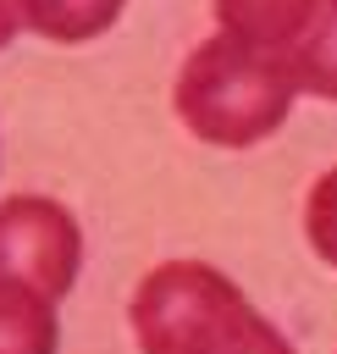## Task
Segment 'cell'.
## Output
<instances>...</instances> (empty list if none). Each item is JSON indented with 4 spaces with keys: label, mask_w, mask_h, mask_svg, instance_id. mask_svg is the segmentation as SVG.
Here are the masks:
<instances>
[{
    "label": "cell",
    "mask_w": 337,
    "mask_h": 354,
    "mask_svg": "<svg viewBox=\"0 0 337 354\" xmlns=\"http://www.w3.org/2000/svg\"><path fill=\"white\" fill-rule=\"evenodd\" d=\"M133 332L144 354H293L287 337L199 260H171L144 277L133 293Z\"/></svg>",
    "instance_id": "6da1fadb"
},
{
    "label": "cell",
    "mask_w": 337,
    "mask_h": 354,
    "mask_svg": "<svg viewBox=\"0 0 337 354\" xmlns=\"http://www.w3.org/2000/svg\"><path fill=\"white\" fill-rule=\"evenodd\" d=\"M287 100H293V77L282 72V61L232 33L199 44L177 77V116L210 144L265 138L271 127H282Z\"/></svg>",
    "instance_id": "7a4b0ae2"
},
{
    "label": "cell",
    "mask_w": 337,
    "mask_h": 354,
    "mask_svg": "<svg viewBox=\"0 0 337 354\" xmlns=\"http://www.w3.org/2000/svg\"><path fill=\"white\" fill-rule=\"evenodd\" d=\"M77 260H83V238L61 205L28 194L0 205V277H17L44 299H61L77 277Z\"/></svg>",
    "instance_id": "3957f363"
},
{
    "label": "cell",
    "mask_w": 337,
    "mask_h": 354,
    "mask_svg": "<svg viewBox=\"0 0 337 354\" xmlns=\"http://www.w3.org/2000/svg\"><path fill=\"white\" fill-rule=\"evenodd\" d=\"M315 6H320V0H215L221 33L254 44V50H265V55H276V61L298 44V33L309 28Z\"/></svg>",
    "instance_id": "277c9868"
},
{
    "label": "cell",
    "mask_w": 337,
    "mask_h": 354,
    "mask_svg": "<svg viewBox=\"0 0 337 354\" xmlns=\"http://www.w3.org/2000/svg\"><path fill=\"white\" fill-rule=\"evenodd\" d=\"M282 72L293 77V88L337 100V0H320L309 28L298 33V44L282 55Z\"/></svg>",
    "instance_id": "5b68a950"
},
{
    "label": "cell",
    "mask_w": 337,
    "mask_h": 354,
    "mask_svg": "<svg viewBox=\"0 0 337 354\" xmlns=\"http://www.w3.org/2000/svg\"><path fill=\"white\" fill-rule=\"evenodd\" d=\"M55 299L0 277V354H55Z\"/></svg>",
    "instance_id": "8992f818"
},
{
    "label": "cell",
    "mask_w": 337,
    "mask_h": 354,
    "mask_svg": "<svg viewBox=\"0 0 337 354\" xmlns=\"http://www.w3.org/2000/svg\"><path fill=\"white\" fill-rule=\"evenodd\" d=\"M22 22L55 44H83L94 33H105L122 11V0H17Z\"/></svg>",
    "instance_id": "52a82bcc"
},
{
    "label": "cell",
    "mask_w": 337,
    "mask_h": 354,
    "mask_svg": "<svg viewBox=\"0 0 337 354\" xmlns=\"http://www.w3.org/2000/svg\"><path fill=\"white\" fill-rule=\"evenodd\" d=\"M304 227H309V243H315V254L337 266V166H331V171L315 183V194H309V210H304Z\"/></svg>",
    "instance_id": "ba28073f"
},
{
    "label": "cell",
    "mask_w": 337,
    "mask_h": 354,
    "mask_svg": "<svg viewBox=\"0 0 337 354\" xmlns=\"http://www.w3.org/2000/svg\"><path fill=\"white\" fill-rule=\"evenodd\" d=\"M17 22H22V6H17V0H0V50L11 44V33H17Z\"/></svg>",
    "instance_id": "9c48e42d"
}]
</instances>
